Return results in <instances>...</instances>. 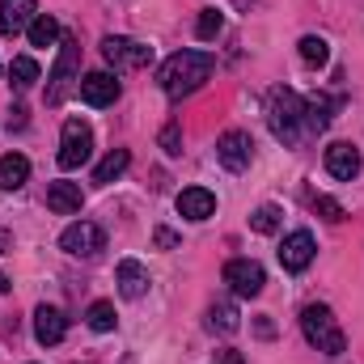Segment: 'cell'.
<instances>
[{
  "label": "cell",
  "mask_w": 364,
  "mask_h": 364,
  "mask_svg": "<svg viewBox=\"0 0 364 364\" xmlns=\"http://www.w3.org/2000/svg\"><path fill=\"white\" fill-rule=\"evenodd\" d=\"M212 68H216V60L208 51H178L161 64V90H166V97H191L212 77Z\"/></svg>",
  "instance_id": "6da1fadb"
},
{
  "label": "cell",
  "mask_w": 364,
  "mask_h": 364,
  "mask_svg": "<svg viewBox=\"0 0 364 364\" xmlns=\"http://www.w3.org/2000/svg\"><path fill=\"white\" fill-rule=\"evenodd\" d=\"M267 127H272V136L279 144L292 149L301 140V132H305V102L292 90H272V97H267Z\"/></svg>",
  "instance_id": "7a4b0ae2"
},
{
  "label": "cell",
  "mask_w": 364,
  "mask_h": 364,
  "mask_svg": "<svg viewBox=\"0 0 364 364\" xmlns=\"http://www.w3.org/2000/svg\"><path fill=\"white\" fill-rule=\"evenodd\" d=\"M301 331H305V339H309L318 352H326V356H343V348H348V339H343V331H339L331 305H305V309H301Z\"/></svg>",
  "instance_id": "3957f363"
},
{
  "label": "cell",
  "mask_w": 364,
  "mask_h": 364,
  "mask_svg": "<svg viewBox=\"0 0 364 364\" xmlns=\"http://www.w3.org/2000/svg\"><path fill=\"white\" fill-rule=\"evenodd\" d=\"M102 55L114 73H136L144 64H153V47L136 43V38H123V34H106L102 38Z\"/></svg>",
  "instance_id": "277c9868"
},
{
  "label": "cell",
  "mask_w": 364,
  "mask_h": 364,
  "mask_svg": "<svg viewBox=\"0 0 364 364\" xmlns=\"http://www.w3.org/2000/svg\"><path fill=\"white\" fill-rule=\"evenodd\" d=\"M90 157H93L90 123L68 119V123H64V136H60V166H64V170H77V166H85Z\"/></svg>",
  "instance_id": "5b68a950"
},
{
  "label": "cell",
  "mask_w": 364,
  "mask_h": 364,
  "mask_svg": "<svg viewBox=\"0 0 364 364\" xmlns=\"http://www.w3.org/2000/svg\"><path fill=\"white\" fill-rule=\"evenodd\" d=\"M77 64H81V43H77V38H64L60 60H55V68H51V85H47V102H51V106H60L64 93H68V85L81 81V77H77Z\"/></svg>",
  "instance_id": "8992f818"
},
{
  "label": "cell",
  "mask_w": 364,
  "mask_h": 364,
  "mask_svg": "<svg viewBox=\"0 0 364 364\" xmlns=\"http://www.w3.org/2000/svg\"><path fill=\"white\" fill-rule=\"evenodd\" d=\"M102 246H106V233H102L93 220H77V225H68V229L60 233V250L73 255V259H93Z\"/></svg>",
  "instance_id": "52a82bcc"
},
{
  "label": "cell",
  "mask_w": 364,
  "mask_h": 364,
  "mask_svg": "<svg viewBox=\"0 0 364 364\" xmlns=\"http://www.w3.org/2000/svg\"><path fill=\"white\" fill-rule=\"evenodd\" d=\"M225 284L233 288V296H259L267 284V272L255 259H233V263H225Z\"/></svg>",
  "instance_id": "ba28073f"
},
{
  "label": "cell",
  "mask_w": 364,
  "mask_h": 364,
  "mask_svg": "<svg viewBox=\"0 0 364 364\" xmlns=\"http://www.w3.org/2000/svg\"><path fill=\"white\" fill-rule=\"evenodd\" d=\"M216 157H220V166H225V170L242 174V170L255 161V140H250L246 132H225V136L216 140Z\"/></svg>",
  "instance_id": "9c48e42d"
},
{
  "label": "cell",
  "mask_w": 364,
  "mask_h": 364,
  "mask_svg": "<svg viewBox=\"0 0 364 364\" xmlns=\"http://www.w3.org/2000/svg\"><path fill=\"white\" fill-rule=\"evenodd\" d=\"M314 255H318V242H314L309 229L288 233L284 246H279V263H284V272H305V267L314 263Z\"/></svg>",
  "instance_id": "30bf717a"
},
{
  "label": "cell",
  "mask_w": 364,
  "mask_h": 364,
  "mask_svg": "<svg viewBox=\"0 0 364 364\" xmlns=\"http://www.w3.org/2000/svg\"><path fill=\"white\" fill-rule=\"evenodd\" d=\"M326 174L339 178V182H352L360 174V149L348 144V140H335V144L326 149Z\"/></svg>",
  "instance_id": "8fae6325"
},
{
  "label": "cell",
  "mask_w": 364,
  "mask_h": 364,
  "mask_svg": "<svg viewBox=\"0 0 364 364\" xmlns=\"http://www.w3.org/2000/svg\"><path fill=\"white\" fill-rule=\"evenodd\" d=\"M68 335V318H64V309H55V305H38L34 309V339L43 343V348H51V343H60Z\"/></svg>",
  "instance_id": "7c38bea8"
},
{
  "label": "cell",
  "mask_w": 364,
  "mask_h": 364,
  "mask_svg": "<svg viewBox=\"0 0 364 364\" xmlns=\"http://www.w3.org/2000/svg\"><path fill=\"white\" fill-rule=\"evenodd\" d=\"M77 90H81V102H90V106H114L119 81H114L110 73H85Z\"/></svg>",
  "instance_id": "4fadbf2b"
},
{
  "label": "cell",
  "mask_w": 364,
  "mask_h": 364,
  "mask_svg": "<svg viewBox=\"0 0 364 364\" xmlns=\"http://www.w3.org/2000/svg\"><path fill=\"white\" fill-rule=\"evenodd\" d=\"M34 17H38V4H34V0H0V30H4V34L30 30Z\"/></svg>",
  "instance_id": "5bb4252c"
},
{
  "label": "cell",
  "mask_w": 364,
  "mask_h": 364,
  "mask_svg": "<svg viewBox=\"0 0 364 364\" xmlns=\"http://www.w3.org/2000/svg\"><path fill=\"white\" fill-rule=\"evenodd\" d=\"M178 212L186 220H208V216L216 212V195H212L208 186H186L178 195Z\"/></svg>",
  "instance_id": "9a60e30c"
},
{
  "label": "cell",
  "mask_w": 364,
  "mask_h": 364,
  "mask_svg": "<svg viewBox=\"0 0 364 364\" xmlns=\"http://www.w3.org/2000/svg\"><path fill=\"white\" fill-rule=\"evenodd\" d=\"M81 203H85L81 182H51V186H47V208H51V212L73 216V212H81Z\"/></svg>",
  "instance_id": "2e32d148"
},
{
  "label": "cell",
  "mask_w": 364,
  "mask_h": 364,
  "mask_svg": "<svg viewBox=\"0 0 364 364\" xmlns=\"http://www.w3.org/2000/svg\"><path fill=\"white\" fill-rule=\"evenodd\" d=\"M114 279H119V292H123L127 301H140V296L149 292V272H144L136 259H123L119 272H114Z\"/></svg>",
  "instance_id": "e0dca14e"
},
{
  "label": "cell",
  "mask_w": 364,
  "mask_h": 364,
  "mask_svg": "<svg viewBox=\"0 0 364 364\" xmlns=\"http://www.w3.org/2000/svg\"><path fill=\"white\" fill-rule=\"evenodd\" d=\"M30 178V161L21 153H4L0 157V191H21Z\"/></svg>",
  "instance_id": "ac0fdd59"
},
{
  "label": "cell",
  "mask_w": 364,
  "mask_h": 364,
  "mask_svg": "<svg viewBox=\"0 0 364 364\" xmlns=\"http://www.w3.org/2000/svg\"><path fill=\"white\" fill-rule=\"evenodd\" d=\"M331 110H335V102H331L326 93H314V97H305V127H309V132H322V127H331Z\"/></svg>",
  "instance_id": "d6986e66"
},
{
  "label": "cell",
  "mask_w": 364,
  "mask_h": 364,
  "mask_svg": "<svg viewBox=\"0 0 364 364\" xmlns=\"http://www.w3.org/2000/svg\"><path fill=\"white\" fill-rule=\"evenodd\" d=\"M208 326H212V331H220V335H233V331L242 326V314H237V305H229V301H216V305L208 309Z\"/></svg>",
  "instance_id": "ffe728a7"
},
{
  "label": "cell",
  "mask_w": 364,
  "mask_h": 364,
  "mask_svg": "<svg viewBox=\"0 0 364 364\" xmlns=\"http://www.w3.org/2000/svg\"><path fill=\"white\" fill-rule=\"evenodd\" d=\"M127 166H132V153H127V149H114V153H106V157H102V166L93 170V182H102V186H106V182L119 178Z\"/></svg>",
  "instance_id": "44dd1931"
},
{
  "label": "cell",
  "mask_w": 364,
  "mask_h": 364,
  "mask_svg": "<svg viewBox=\"0 0 364 364\" xmlns=\"http://www.w3.org/2000/svg\"><path fill=\"white\" fill-rule=\"evenodd\" d=\"M55 38H60V21L47 17V13H38V17L30 21V47H51Z\"/></svg>",
  "instance_id": "7402d4cb"
},
{
  "label": "cell",
  "mask_w": 364,
  "mask_h": 364,
  "mask_svg": "<svg viewBox=\"0 0 364 364\" xmlns=\"http://www.w3.org/2000/svg\"><path fill=\"white\" fill-rule=\"evenodd\" d=\"M301 60H305L309 68H322V64L331 60V47H326V38H318V34H305V38H301Z\"/></svg>",
  "instance_id": "603a6c76"
},
{
  "label": "cell",
  "mask_w": 364,
  "mask_h": 364,
  "mask_svg": "<svg viewBox=\"0 0 364 364\" xmlns=\"http://www.w3.org/2000/svg\"><path fill=\"white\" fill-rule=\"evenodd\" d=\"M9 81H13L17 90H30V85L38 81V64H34L30 55H17V60H13V68H9Z\"/></svg>",
  "instance_id": "cb8c5ba5"
},
{
  "label": "cell",
  "mask_w": 364,
  "mask_h": 364,
  "mask_svg": "<svg viewBox=\"0 0 364 364\" xmlns=\"http://www.w3.org/2000/svg\"><path fill=\"white\" fill-rule=\"evenodd\" d=\"M85 318H90V326L97 331V335H106V331H114V322H119V318H114V305H110V301H93V305H90V314H85Z\"/></svg>",
  "instance_id": "d4e9b609"
},
{
  "label": "cell",
  "mask_w": 364,
  "mask_h": 364,
  "mask_svg": "<svg viewBox=\"0 0 364 364\" xmlns=\"http://www.w3.org/2000/svg\"><path fill=\"white\" fill-rule=\"evenodd\" d=\"M220 30H225V17H220V9H203V13H199V21H195V34H199L203 43H212Z\"/></svg>",
  "instance_id": "484cf974"
},
{
  "label": "cell",
  "mask_w": 364,
  "mask_h": 364,
  "mask_svg": "<svg viewBox=\"0 0 364 364\" xmlns=\"http://www.w3.org/2000/svg\"><path fill=\"white\" fill-rule=\"evenodd\" d=\"M250 229H255V233H275V229H279V208H275V203L255 208V212H250Z\"/></svg>",
  "instance_id": "4316f807"
},
{
  "label": "cell",
  "mask_w": 364,
  "mask_h": 364,
  "mask_svg": "<svg viewBox=\"0 0 364 364\" xmlns=\"http://www.w3.org/2000/svg\"><path fill=\"white\" fill-rule=\"evenodd\" d=\"M314 212H322L331 225H339V220H343V208H339L331 195H314Z\"/></svg>",
  "instance_id": "83f0119b"
},
{
  "label": "cell",
  "mask_w": 364,
  "mask_h": 364,
  "mask_svg": "<svg viewBox=\"0 0 364 364\" xmlns=\"http://www.w3.org/2000/svg\"><path fill=\"white\" fill-rule=\"evenodd\" d=\"M161 149H166L170 157H178L182 153V127L178 123H166V127H161Z\"/></svg>",
  "instance_id": "f1b7e54d"
},
{
  "label": "cell",
  "mask_w": 364,
  "mask_h": 364,
  "mask_svg": "<svg viewBox=\"0 0 364 364\" xmlns=\"http://www.w3.org/2000/svg\"><path fill=\"white\" fill-rule=\"evenodd\" d=\"M153 237H157V246H161V250H174V246H178V237H174L170 229H157Z\"/></svg>",
  "instance_id": "f546056e"
},
{
  "label": "cell",
  "mask_w": 364,
  "mask_h": 364,
  "mask_svg": "<svg viewBox=\"0 0 364 364\" xmlns=\"http://www.w3.org/2000/svg\"><path fill=\"white\" fill-rule=\"evenodd\" d=\"M9 127H17V132L26 127V106H13V110H9Z\"/></svg>",
  "instance_id": "4dcf8cb0"
},
{
  "label": "cell",
  "mask_w": 364,
  "mask_h": 364,
  "mask_svg": "<svg viewBox=\"0 0 364 364\" xmlns=\"http://www.w3.org/2000/svg\"><path fill=\"white\" fill-rule=\"evenodd\" d=\"M225 364H242V356H237V352L229 348V352H225Z\"/></svg>",
  "instance_id": "1f68e13d"
},
{
  "label": "cell",
  "mask_w": 364,
  "mask_h": 364,
  "mask_svg": "<svg viewBox=\"0 0 364 364\" xmlns=\"http://www.w3.org/2000/svg\"><path fill=\"white\" fill-rule=\"evenodd\" d=\"M9 288H13V284H9V275H0V292H9Z\"/></svg>",
  "instance_id": "d6a6232c"
},
{
  "label": "cell",
  "mask_w": 364,
  "mask_h": 364,
  "mask_svg": "<svg viewBox=\"0 0 364 364\" xmlns=\"http://www.w3.org/2000/svg\"><path fill=\"white\" fill-rule=\"evenodd\" d=\"M4 242H9V237H4V233H0V250H4Z\"/></svg>",
  "instance_id": "836d02e7"
}]
</instances>
